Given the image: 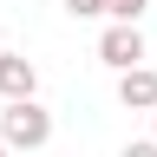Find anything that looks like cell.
<instances>
[{
    "instance_id": "obj_1",
    "label": "cell",
    "mask_w": 157,
    "mask_h": 157,
    "mask_svg": "<svg viewBox=\"0 0 157 157\" xmlns=\"http://www.w3.org/2000/svg\"><path fill=\"white\" fill-rule=\"evenodd\" d=\"M0 144L7 151H46L52 144V111L26 98V105H0Z\"/></svg>"
},
{
    "instance_id": "obj_2",
    "label": "cell",
    "mask_w": 157,
    "mask_h": 157,
    "mask_svg": "<svg viewBox=\"0 0 157 157\" xmlns=\"http://www.w3.org/2000/svg\"><path fill=\"white\" fill-rule=\"evenodd\" d=\"M98 59H105L118 78L137 72V66H144V33H137V26H105V33H98Z\"/></svg>"
},
{
    "instance_id": "obj_3",
    "label": "cell",
    "mask_w": 157,
    "mask_h": 157,
    "mask_svg": "<svg viewBox=\"0 0 157 157\" xmlns=\"http://www.w3.org/2000/svg\"><path fill=\"white\" fill-rule=\"evenodd\" d=\"M0 98H7V105L39 98V66H33L26 52H0Z\"/></svg>"
},
{
    "instance_id": "obj_4",
    "label": "cell",
    "mask_w": 157,
    "mask_h": 157,
    "mask_svg": "<svg viewBox=\"0 0 157 157\" xmlns=\"http://www.w3.org/2000/svg\"><path fill=\"white\" fill-rule=\"evenodd\" d=\"M118 105H124V111H157V72L151 66L124 72V78H118Z\"/></svg>"
},
{
    "instance_id": "obj_5",
    "label": "cell",
    "mask_w": 157,
    "mask_h": 157,
    "mask_svg": "<svg viewBox=\"0 0 157 157\" xmlns=\"http://www.w3.org/2000/svg\"><path fill=\"white\" fill-rule=\"evenodd\" d=\"M144 7H151V0H105V20H111V26H137Z\"/></svg>"
},
{
    "instance_id": "obj_6",
    "label": "cell",
    "mask_w": 157,
    "mask_h": 157,
    "mask_svg": "<svg viewBox=\"0 0 157 157\" xmlns=\"http://www.w3.org/2000/svg\"><path fill=\"white\" fill-rule=\"evenodd\" d=\"M59 7H66L72 20H98V13H105V0H59Z\"/></svg>"
},
{
    "instance_id": "obj_7",
    "label": "cell",
    "mask_w": 157,
    "mask_h": 157,
    "mask_svg": "<svg viewBox=\"0 0 157 157\" xmlns=\"http://www.w3.org/2000/svg\"><path fill=\"white\" fill-rule=\"evenodd\" d=\"M118 157H157V137H137V144H124Z\"/></svg>"
},
{
    "instance_id": "obj_8",
    "label": "cell",
    "mask_w": 157,
    "mask_h": 157,
    "mask_svg": "<svg viewBox=\"0 0 157 157\" xmlns=\"http://www.w3.org/2000/svg\"><path fill=\"white\" fill-rule=\"evenodd\" d=\"M151 137H157V111H151Z\"/></svg>"
},
{
    "instance_id": "obj_9",
    "label": "cell",
    "mask_w": 157,
    "mask_h": 157,
    "mask_svg": "<svg viewBox=\"0 0 157 157\" xmlns=\"http://www.w3.org/2000/svg\"><path fill=\"white\" fill-rule=\"evenodd\" d=\"M0 157H13V151H7V144H0Z\"/></svg>"
}]
</instances>
